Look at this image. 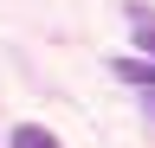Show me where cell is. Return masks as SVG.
Returning a JSON list of instances; mask_svg holds the SVG:
<instances>
[{
	"label": "cell",
	"mask_w": 155,
	"mask_h": 148,
	"mask_svg": "<svg viewBox=\"0 0 155 148\" xmlns=\"http://www.w3.org/2000/svg\"><path fill=\"white\" fill-rule=\"evenodd\" d=\"M129 26H136V45H142V58H155V20L142 7H129Z\"/></svg>",
	"instance_id": "obj_3"
},
{
	"label": "cell",
	"mask_w": 155,
	"mask_h": 148,
	"mask_svg": "<svg viewBox=\"0 0 155 148\" xmlns=\"http://www.w3.org/2000/svg\"><path fill=\"white\" fill-rule=\"evenodd\" d=\"M13 148H65V142H58L52 129H39V122H19L13 129Z\"/></svg>",
	"instance_id": "obj_2"
},
{
	"label": "cell",
	"mask_w": 155,
	"mask_h": 148,
	"mask_svg": "<svg viewBox=\"0 0 155 148\" xmlns=\"http://www.w3.org/2000/svg\"><path fill=\"white\" fill-rule=\"evenodd\" d=\"M142 109H149V116H155V90H142Z\"/></svg>",
	"instance_id": "obj_4"
},
{
	"label": "cell",
	"mask_w": 155,
	"mask_h": 148,
	"mask_svg": "<svg viewBox=\"0 0 155 148\" xmlns=\"http://www.w3.org/2000/svg\"><path fill=\"white\" fill-rule=\"evenodd\" d=\"M110 71L123 84H136V90H155V58H142V52H136V58H110Z\"/></svg>",
	"instance_id": "obj_1"
}]
</instances>
